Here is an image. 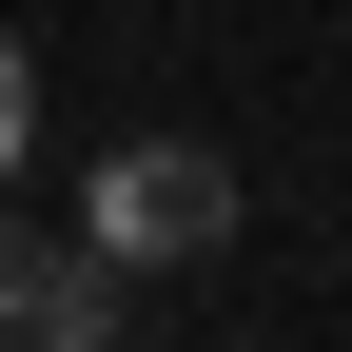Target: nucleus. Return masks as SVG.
I'll use <instances>...</instances> for the list:
<instances>
[{"label":"nucleus","instance_id":"f257e3e1","mask_svg":"<svg viewBox=\"0 0 352 352\" xmlns=\"http://www.w3.org/2000/svg\"><path fill=\"white\" fill-rule=\"evenodd\" d=\"M215 235H235V157H196V138H118L98 157V254L118 274H176Z\"/></svg>","mask_w":352,"mask_h":352},{"label":"nucleus","instance_id":"f03ea898","mask_svg":"<svg viewBox=\"0 0 352 352\" xmlns=\"http://www.w3.org/2000/svg\"><path fill=\"white\" fill-rule=\"evenodd\" d=\"M20 333H39V352H118V254H39Z\"/></svg>","mask_w":352,"mask_h":352},{"label":"nucleus","instance_id":"7ed1b4c3","mask_svg":"<svg viewBox=\"0 0 352 352\" xmlns=\"http://www.w3.org/2000/svg\"><path fill=\"white\" fill-rule=\"evenodd\" d=\"M20 138H39V59H20V20H0V176H20Z\"/></svg>","mask_w":352,"mask_h":352}]
</instances>
